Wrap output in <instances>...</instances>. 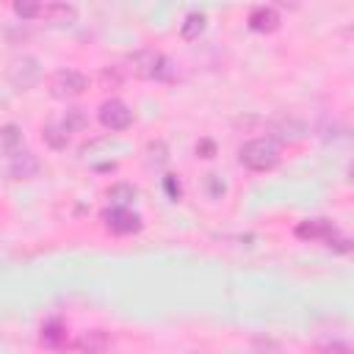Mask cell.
Segmentation results:
<instances>
[{
  "label": "cell",
  "instance_id": "6da1fadb",
  "mask_svg": "<svg viewBox=\"0 0 354 354\" xmlns=\"http://www.w3.org/2000/svg\"><path fill=\"white\" fill-rule=\"evenodd\" d=\"M279 160H282L279 144L271 141L268 136L266 138H249L238 147V163L249 171H271L279 166Z\"/></svg>",
  "mask_w": 354,
  "mask_h": 354
},
{
  "label": "cell",
  "instance_id": "7a4b0ae2",
  "mask_svg": "<svg viewBox=\"0 0 354 354\" xmlns=\"http://www.w3.org/2000/svg\"><path fill=\"white\" fill-rule=\"evenodd\" d=\"M130 72H133L136 77H141V80H166V77H171L174 66H171V61H169L163 53H158V50H138V53L130 58Z\"/></svg>",
  "mask_w": 354,
  "mask_h": 354
},
{
  "label": "cell",
  "instance_id": "3957f363",
  "mask_svg": "<svg viewBox=\"0 0 354 354\" xmlns=\"http://www.w3.org/2000/svg\"><path fill=\"white\" fill-rule=\"evenodd\" d=\"M6 80L17 91H30L41 80V61L36 55H17L6 69Z\"/></svg>",
  "mask_w": 354,
  "mask_h": 354
},
{
  "label": "cell",
  "instance_id": "277c9868",
  "mask_svg": "<svg viewBox=\"0 0 354 354\" xmlns=\"http://www.w3.org/2000/svg\"><path fill=\"white\" fill-rule=\"evenodd\" d=\"M97 119H100V124H102L105 130L122 133V130H127V127L133 124V108H130L124 100L111 97V100H105V102L100 105Z\"/></svg>",
  "mask_w": 354,
  "mask_h": 354
},
{
  "label": "cell",
  "instance_id": "5b68a950",
  "mask_svg": "<svg viewBox=\"0 0 354 354\" xmlns=\"http://www.w3.org/2000/svg\"><path fill=\"white\" fill-rule=\"evenodd\" d=\"M88 88V77L77 69H58L53 77H50V94L55 100H72V97H80L83 91Z\"/></svg>",
  "mask_w": 354,
  "mask_h": 354
},
{
  "label": "cell",
  "instance_id": "8992f818",
  "mask_svg": "<svg viewBox=\"0 0 354 354\" xmlns=\"http://www.w3.org/2000/svg\"><path fill=\"white\" fill-rule=\"evenodd\" d=\"M102 221L113 235H136L144 227V218L133 207H108L102 210Z\"/></svg>",
  "mask_w": 354,
  "mask_h": 354
},
{
  "label": "cell",
  "instance_id": "52a82bcc",
  "mask_svg": "<svg viewBox=\"0 0 354 354\" xmlns=\"http://www.w3.org/2000/svg\"><path fill=\"white\" fill-rule=\"evenodd\" d=\"M6 171H8L11 180H33V177H39V171H41V160H39V155H33L30 149H19V152L8 155Z\"/></svg>",
  "mask_w": 354,
  "mask_h": 354
},
{
  "label": "cell",
  "instance_id": "ba28073f",
  "mask_svg": "<svg viewBox=\"0 0 354 354\" xmlns=\"http://www.w3.org/2000/svg\"><path fill=\"white\" fill-rule=\"evenodd\" d=\"M335 232H337V224L332 218H324V216L304 218V221L296 224V238H301V241H321V243H326Z\"/></svg>",
  "mask_w": 354,
  "mask_h": 354
},
{
  "label": "cell",
  "instance_id": "9c48e42d",
  "mask_svg": "<svg viewBox=\"0 0 354 354\" xmlns=\"http://www.w3.org/2000/svg\"><path fill=\"white\" fill-rule=\"evenodd\" d=\"M246 25L254 33H274V30H279L282 17H279V11L274 6H254L249 11V17H246Z\"/></svg>",
  "mask_w": 354,
  "mask_h": 354
},
{
  "label": "cell",
  "instance_id": "30bf717a",
  "mask_svg": "<svg viewBox=\"0 0 354 354\" xmlns=\"http://www.w3.org/2000/svg\"><path fill=\"white\" fill-rule=\"evenodd\" d=\"M39 19L55 22V25H72L77 19V8L72 3H41Z\"/></svg>",
  "mask_w": 354,
  "mask_h": 354
},
{
  "label": "cell",
  "instance_id": "8fae6325",
  "mask_svg": "<svg viewBox=\"0 0 354 354\" xmlns=\"http://www.w3.org/2000/svg\"><path fill=\"white\" fill-rule=\"evenodd\" d=\"M205 28H207V17L202 11H188L183 25H180V39L183 41H194V39H199L205 33Z\"/></svg>",
  "mask_w": 354,
  "mask_h": 354
},
{
  "label": "cell",
  "instance_id": "7c38bea8",
  "mask_svg": "<svg viewBox=\"0 0 354 354\" xmlns=\"http://www.w3.org/2000/svg\"><path fill=\"white\" fill-rule=\"evenodd\" d=\"M108 343H111V337L102 329H91V332L80 335V340L75 346H77L80 354H102L108 348Z\"/></svg>",
  "mask_w": 354,
  "mask_h": 354
},
{
  "label": "cell",
  "instance_id": "4fadbf2b",
  "mask_svg": "<svg viewBox=\"0 0 354 354\" xmlns=\"http://www.w3.org/2000/svg\"><path fill=\"white\" fill-rule=\"evenodd\" d=\"M138 199V188L133 183H113L108 188V202L113 207H130Z\"/></svg>",
  "mask_w": 354,
  "mask_h": 354
},
{
  "label": "cell",
  "instance_id": "5bb4252c",
  "mask_svg": "<svg viewBox=\"0 0 354 354\" xmlns=\"http://www.w3.org/2000/svg\"><path fill=\"white\" fill-rule=\"evenodd\" d=\"M41 343L50 346V348H58L66 343V326L58 321V318H50L41 324Z\"/></svg>",
  "mask_w": 354,
  "mask_h": 354
},
{
  "label": "cell",
  "instance_id": "9a60e30c",
  "mask_svg": "<svg viewBox=\"0 0 354 354\" xmlns=\"http://www.w3.org/2000/svg\"><path fill=\"white\" fill-rule=\"evenodd\" d=\"M0 149H3L6 155H14V152L22 149V127H19V124L8 122V124L0 127Z\"/></svg>",
  "mask_w": 354,
  "mask_h": 354
},
{
  "label": "cell",
  "instance_id": "2e32d148",
  "mask_svg": "<svg viewBox=\"0 0 354 354\" xmlns=\"http://www.w3.org/2000/svg\"><path fill=\"white\" fill-rule=\"evenodd\" d=\"M44 144L50 149H66L69 147V133L55 122V124H47L44 127Z\"/></svg>",
  "mask_w": 354,
  "mask_h": 354
},
{
  "label": "cell",
  "instance_id": "e0dca14e",
  "mask_svg": "<svg viewBox=\"0 0 354 354\" xmlns=\"http://www.w3.org/2000/svg\"><path fill=\"white\" fill-rule=\"evenodd\" d=\"M58 124H61L66 133H77V130H83V127L88 124V116H86V111H83V108H69Z\"/></svg>",
  "mask_w": 354,
  "mask_h": 354
},
{
  "label": "cell",
  "instance_id": "ac0fdd59",
  "mask_svg": "<svg viewBox=\"0 0 354 354\" xmlns=\"http://www.w3.org/2000/svg\"><path fill=\"white\" fill-rule=\"evenodd\" d=\"M39 8H41V3H36V0H17L14 3V14L19 19H39Z\"/></svg>",
  "mask_w": 354,
  "mask_h": 354
},
{
  "label": "cell",
  "instance_id": "d6986e66",
  "mask_svg": "<svg viewBox=\"0 0 354 354\" xmlns=\"http://www.w3.org/2000/svg\"><path fill=\"white\" fill-rule=\"evenodd\" d=\"M326 246H329L332 252H337V254H348V252H351V241H348V235H343L340 230L326 241Z\"/></svg>",
  "mask_w": 354,
  "mask_h": 354
},
{
  "label": "cell",
  "instance_id": "ffe728a7",
  "mask_svg": "<svg viewBox=\"0 0 354 354\" xmlns=\"http://www.w3.org/2000/svg\"><path fill=\"white\" fill-rule=\"evenodd\" d=\"M254 348L257 354H285V348L271 337H254Z\"/></svg>",
  "mask_w": 354,
  "mask_h": 354
},
{
  "label": "cell",
  "instance_id": "44dd1931",
  "mask_svg": "<svg viewBox=\"0 0 354 354\" xmlns=\"http://www.w3.org/2000/svg\"><path fill=\"white\" fill-rule=\"evenodd\" d=\"M318 354H354V348L348 343H343V340H332V343H321Z\"/></svg>",
  "mask_w": 354,
  "mask_h": 354
},
{
  "label": "cell",
  "instance_id": "7402d4cb",
  "mask_svg": "<svg viewBox=\"0 0 354 354\" xmlns=\"http://www.w3.org/2000/svg\"><path fill=\"white\" fill-rule=\"evenodd\" d=\"M196 155H199V158H216V141H213V138H199Z\"/></svg>",
  "mask_w": 354,
  "mask_h": 354
},
{
  "label": "cell",
  "instance_id": "603a6c76",
  "mask_svg": "<svg viewBox=\"0 0 354 354\" xmlns=\"http://www.w3.org/2000/svg\"><path fill=\"white\" fill-rule=\"evenodd\" d=\"M207 185H210V196L213 199L224 196V183H218V174H207Z\"/></svg>",
  "mask_w": 354,
  "mask_h": 354
},
{
  "label": "cell",
  "instance_id": "cb8c5ba5",
  "mask_svg": "<svg viewBox=\"0 0 354 354\" xmlns=\"http://www.w3.org/2000/svg\"><path fill=\"white\" fill-rule=\"evenodd\" d=\"M163 185H166L169 196L177 202V199H180V183H177V177H174V174H166V177H163Z\"/></svg>",
  "mask_w": 354,
  "mask_h": 354
}]
</instances>
